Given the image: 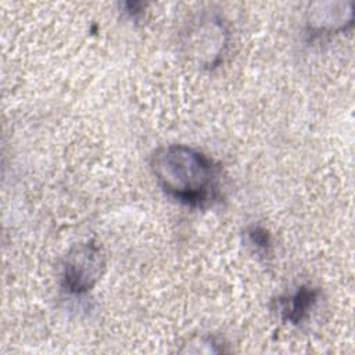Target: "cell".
Listing matches in <instances>:
<instances>
[{
  "label": "cell",
  "mask_w": 355,
  "mask_h": 355,
  "mask_svg": "<svg viewBox=\"0 0 355 355\" xmlns=\"http://www.w3.org/2000/svg\"><path fill=\"white\" fill-rule=\"evenodd\" d=\"M104 269L105 258L98 244L94 241L76 244L64 262V288L71 294H85L97 284Z\"/></svg>",
  "instance_id": "cell-2"
},
{
  "label": "cell",
  "mask_w": 355,
  "mask_h": 355,
  "mask_svg": "<svg viewBox=\"0 0 355 355\" xmlns=\"http://www.w3.org/2000/svg\"><path fill=\"white\" fill-rule=\"evenodd\" d=\"M247 240L250 243V245L254 247L255 252L266 255L269 252L270 248V237L269 233L261 227V226H251L247 229L245 232Z\"/></svg>",
  "instance_id": "cell-4"
},
{
  "label": "cell",
  "mask_w": 355,
  "mask_h": 355,
  "mask_svg": "<svg viewBox=\"0 0 355 355\" xmlns=\"http://www.w3.org/2000/svg\"><path fill=\"white\" fill-rule=\"evenodd\" d=\"M150 166L161 189L183 205L205 208L219 198V166L193 147H159L153 153Z\"/></svg>",
  "instance_id": "cell-1"
},
{
  "label": "cell",
  "mask_w": 355,
  "mask_h": 355,
  "mask_svg": "<svg viewBox=\"0 0 355 355\" xmlns=\"http://www.w3.org/2000/svg\"><path fill=\"white\" fill-rule=\"evenodd\" d=\"M316 288L302 286L294 294L277 300L279 313L284 322L298 324L308 316L309 311L313 308L316 302Z\"/></svg>",
  "instance_id": "cell-3"
}]
</instances>
